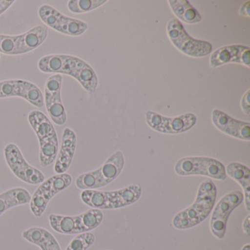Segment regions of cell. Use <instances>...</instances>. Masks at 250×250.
Masks as SVG:
<instances>
[{
  "label": "cell",
  "instance_id": "6da1fadb",
  "mask_svg": "<svg viewBox=\"0 0 250 250\" xmlns=\"http://www.w3.org/2000/svg\"><path fill=\"white\" fill-rule=\"evenodd\" d=\"M38 67L46 74H65L73 77L89 93H94L99 85L94 69L85 61L73 55H46L39 61Z\"/></svg>",
  "mask_w": 250,
  "mask_h": 250
},
{
  "label": "cell",
  "instance_id": "7a4b0ae2",
  "mask_svg": "<svg viewBox=\"0 0 250 250\" xmlns=\"http://www.w3.org/2000/svg\"><path fill=\"white\" fill-rule=\"evenodd\" d=\"M216 185L211 179H206L199 186L194 203L178 212L172 219V225L178 229H187L200 225L209 216L216 201Z\"/></svg>",
  "mask_w": 250,
  "mask_h": 250
},
{
  "label": "cell",
  "instance_id": "3957f363",
  "mask_svg": "<svg viewBox=\"0 0 250 250\" xmlns=\"http://www.w3.org/2000/svg\"><path fill=\"white\" fill-rule=\"evenodd\" d=\"M141 195V186L134 184L114 191L83 190L80 197L89 207L101 210L127 207L138 201Z\"/></svg>",
  "mask_w": 250,
  "mask_h": 250
},
{
  "label": "cell",
  "instance_id": "277c9868",
  "mask_svg": "<svg viewBox=\"0 0 250 250\" xmlns=\"http://www.w3.org/2000/svg\"><path fill=\"white\" fill-rule=\"evenodd\" d=\"M29 124L39 139V162L42 167L52 165L59 151V141L52 121L43 112L33 110L28 114Z\"/></svg>",
  "mask_w": 250,
  "mask_h": 250
},
{
  "label": "cell",
  "instance_id": "5b68a950",
  "mask_svg": "<svg viewBox=\"0 0 250 250\" xmlns=\"http://www.w3.org/2000/svg\"><path fill=\"white\" fill-rule=\"evenodd\" d=\"M124 165V153L117 150L109 156L100 167L79 175L76 180V186L83 190L98 189L106 187L121 175Z\"/></svg>",
  "mask_w": 250,
  "mask_h": 250
},
{
  "label": "cell",
  "instance_id": "8992f818",
  "mask_svg": "<svg viewBox=\"0 0 250 250\" xmlns=\"http://www.w3.org/2000/svg\"><path fill=\"white\" fill-rule=\"evenodd\" d=\"M104 214L99 209L91 208L77 216L50 214L51 228L58 233L74 235L90 232L102 223Z\"/></svg>",
  "mask_w": 250,
  "mask_h": 250
},
{
  "label": "cell",
  "instance_id": "52a82bcc",
  "mask_svg": "<svg viewBox=\"0 0 250 250\" xmlns=\"http://www.w3.org/2000/svg\"><path fill=\"white\" fill-rule=\"evenodd\" d=\"M48 27L38 25L18 36L0 35V53L20 55L35 50L46 41Z\"/></svg>",
  "mask_w": 250,
  "mask_h": 250
},
{
  "label": "cell",
  "instance_id": "ba28073f",
  "mask_svg": "<svg viewBox=\"0 0 250 250\" xmlns=\"http://www.w3.org/2000/svg\"><path fill=\"white\" fill-rule=\"evenodd\" d=\"M174 169L180 176L203 175L218 181L227 178L225 165L217 159L205 156L182 158L176 162Z\"/></svg>",
  "mask_w": 250,
  "mask_h": 250
},
{
  "label": "cell",
  "instance_id": "9c48e42d",
  "mask_svg": "<svg viewBox=\"0 0 250 250\" xmlns=\"http://www.w3.org/2000/svg\"><path fill=\"white\" fill-rule=\"evenodd\" d=\"M167 33L171 43L184 55L192 58H203L211 52L212 45L209 42L191 38L177 19L169 20Z\"/></svg>",
  "mask_w": 250,
  "mask_h": 250
},
{
  "label": "cell",
  "instance_id": "30bf717a",
  "mask_svg": "<svg viewBox=\"0 0 250 250\" xmlns=\"http://www.w3.org/2000/svg\"><path fill=\"white\" fill-rule=\"evenodd\" d=\"M70 174H56L45 179L32 195L30 208L36 217H41L47 208L49 201L55 195L69 187L72 184Z\"/></svg>",
  "mask_w": 250,
  "mask_h": 250
},
{
  "label": "cell",
  "instance_id": "8fae6325",
  "mask_svg": "<svg viewBox=\"0 0 250 250\" xmlns=\"http://www.w3.org/2000/svg\"><path fill=\"white\" fill-rule=\"evenodd\" d=\"M39 16L46 27L65 36L77 37L84 34L88 29V25L84 21L67 17L46 4L39 8Z\"/></svg>",
  "mask_w": 250,
  "mask_h": 250
},
{
  "label": "cell",
  "instance_id": "7c38bea8",
  "mask_svg": "<svg viewBox=\"0 0 250 250\" xmlns=\"http://www.w3.org/2000/svg\"><path fill=\"white\" fill-rule=\"evenodd\" d=\"M4 156L11 172L23 182L30 185H37L46 179L40 169L34 167L27 162L20 147L14 143H9L5 146Z\"/></svg>",
  "mask_w": 250,
  "mask_h": 250
},
{
  "label": "cell",
  "instance_id": "4fadbf2b",
  "mask_svg": "<svg viewBox=\"0 0 250 250\" xmlns=\"http://www.w3.org/2000/svg\"><path fill=\"white\" fill-rule=\"evenodd\" d=\"M146 121L148 126L157 132L166 134H178L187 132L197 123V117L193 113H185L169 118L157 112L147 111Z\"/></svg>",
  "mask_w": 250,
  "mask_h": 250
},
{
  "label": "cell",
  "instance_id": "5bb4252c",
  "mask_svg": "<svg viewBox=\"0 0 250 250\" xmlns=\"http://www.w3.org/2000/svg\"><path fill=\"white\" fill-rule=\"evenodd\" d=\"M243 201L244 194L238 190L229 191L219 200L210 221V231L216 238L222 239L225 237L229 215Z\"/></svg>",
  "mask_w": 250,
  "mask_h": 250
},
{
  "label": "cell",
  "instance_id": "9a60e30c",
  "mask_svg": "<svg viewBox=\"0 0 250 250\" xmlns=\"http://www.w3.org/2000/svg\"><path fill=\"white\" fill-rule=\"evenodd\" d=\"M62 77L53 74L46 80L44 86V104L50 119L58 125H63L67 121V113L62 103Z\"/></svg>",
  "mask_w": 250,
  "mask_h": 250
},
{
  "label": "cell",
  "instance_id": "2e32d148",
  "mask_svg": "<svg viewBox=\"0 0 250 250\" xmlns=\"http://www.w3.org/2000/svg\"><path fill=\"white\" fill-rule=\"evenodd\" d=\"M20 97L37 108L44 106L43 95L38 86L23 80L0 82V99Z\"/></svg>",
  "mask_w": 250,
  "mask_h": 250
},
{
  "label": "cell",
  "instance_id": "e0dca14e",
  "mask_svg": "<svg viewBox=\"0 0 250 250\" xmlns=\"http://www.w3.org/2000/svg\"><path fill=\"white\" fill-rule=\"evenodd\" d=\"M211 119L215 127L224 134L238 140L250 141V123L231 118L218 109L212 111Z\"/></svg>",
  "mask_w": 250,
  "mask_h": 250
},
{
  "label": "cell",
  "instance_id": "ac0fdd59",
  "mask_svg": "<svg viewBox=\"0 0 250 250\" xmlns=\"http://www.w3.org/2000/svg\"><path fill=\"white\" fill-rule=\"evenodd\" d=\"M209 62L213 68L230 62L241 64L250 68V48L242 45H231L219 48L210 55Z\"/></svg>",
  "mask_w": 250,
  "mask_h": 250
},
{
  "label": "cell",
  "instance_id": "d6986e66",
  "mask_svg": "<svg viewBox=\"0 0 250 250\" xmlns=\"http://www.w3.org/2000/svg\"><path fill=\"white\" fill-rule=\"evenodd\" d=\"M77 143V135L74 130L68 127L65 128L62 132L61 148L54 167L57 174L65 173L69 169L75 154Z\"/></svg>",
  "mask_w": 250,
  "mask_h": 250
},
{
  "label": "cell",
  "instance_id": "ffe728a7",
  "mask_svg": "<svg viewBox=\"0 0 250 250\" xmlns=\"http://www.w3.org/2000/svg\"><path fill=\"white\" fill-rule=\"evenodd\" d=\"M22 238L42 250H62L53 234L45 228L33 227L22 232Z\"/></svg>",
  "mask_w": 250,
  "mask_h": 250
},
{
  "label": "cell",
  "instance_id": "44dd1931",
  "mask_svg": "<svg viewBox=\"0 0 250 250\" xmlns=\"http://www.w3.org/2000/svg\"><path fill=\"white\" fill-rule=\"evenodd\" d=\"M226 175L236 181L244 191L246 210L250 211V169L238 162H231L225 167Z\"/></svg>",
  "mask_w": 250,
  "mask_h": 250
},
{
  "label": "cell",
  "instance_id": "7402d4cb",
  "mask_svg": "<svg viewBox=\"0 0 250 250\" xmlns=\"http://www.w3.org/2000/svg\"><path fill=\"white\" fill-rule=\"evenodd\" d=\"M31 194L26 188L15 187L9 188L0 194V216L4 213L17 206L30 203Z\"/></svg>",
  "mask_w": 250,
  "mask_h": 250
},
{
  "label": "cell",
  "instance_id": "603a6c76",
  "mask_svg": "<svg viewBox=\"0 0 250 250\" xmlns=\"http://www.w3.org/2000/svg\"><path fill=\"white\" fill-rule=\"evenodd\" d=\"M168 3L178 20L186 24H197L202 21L201 15L187 0H169Z\"/></svg>",
  "mask_w": 250,
  "mask_h": 250
},
{
  "label": "cell",
  "instance_id": "cb8c5ba5",
  "mask_svg": "<svg viewBox=\"0 0 250 250\" xmlns=\"http://www.w3.org/2000/svg\"><path fill=\"white\" fill-rule=\"evenodd\" d=\"M106 2V0H70L67 6L70 12L81 14L94 11Z\"/></svg>",
  "mask_w": 250,
  "mask_h": 250
},
{
  "label": "cell",
  "instance_id": "d4e9b609",
  "mask_svg": "<svg viewBox=\"0 0 250 250\" xmlns=\"http://www.w3.org/2000/svg\"><path fill=\"white\" fill-rule=\"evenodd\" d=\"M96 241L94 234L90 232L79 234L67 246L65 250H87Z\"/></svg>",
  "mask_w": 250,
  "mask_h": 250
},
{
  "label": "cell",
  "instance_id": "484cf974",
  "mask_svg": "<svg viewBox=\"0 0 250 250\" xmlns=\"http://www.w3.org/2000/svg\"><path fill=\"white\" fill-rule=\"evenodd\" d=\"M250 90H248L243 96L241 102V109H242L243 112L246 115H250Z\"/></svg>",
  "mask_w": 250,
  "mask_h": 250
},
{
  "label": "cell",
  "instance_id": "4316f807",
  "mask_svg": "<svg viewBox=\"0 0 250 250\" xmlns=\"http://www.w3.org/2000/svg\"><path fill=\"white\" fill-rule=\"evenodd\" d=\"M15 0L7 1V0H0V16L6 12L15 2Z\"/></svg>",
  "mask_w": 250,
  "mask_h": 250
},
{
  "label": "cell",
  "instance_id": "83f0119b",
  "mask_svg": "<svg viewBox=\"0 0 250 250\" xmlns=\"http://www.w3.org/2000/svg\"><path fill=\"white\" fill-rule=\"evenodd\" d=\"M239 14L243 17H250V2H244V4L241 5V8L239 9Z\"/></svg>",
  "mask_w": 250,
  "mask_h": 250
},
{
  "label": "cell",
  "instance_id": "f1b7e54d",
  "mask_svg": "<svg viewBox=\"0 0 250 250\" xmlns=\"http://www.w3.org/2000/svg\"><path fill=\"white\" fill-rule=\"evenodd\" d=\"M243 231L247 235H250V215L249 214L247 217L244 219L242 224Z\"/></svg>",
  "mask_w": 250,
  "mask_h": 250
},
{
  "label": "cell",
  "instance_id": "f546056e",
  "mask_svg": "<svg viewBox=\"0 0 250 250\" xmlns=\"http://www.w3.org/2000/svg\"><path fill=\"white\" fill-rule=\"evenodd\" d=\"M241 250H250V244H247L243 246L242 248H241Z\"/></svg>",
  "mask_w": 250,
  "mask_h": 250
},
{
  "label": "cell",
  "instance_id": "4dcf8cb0",
  "mask_svg": "<svg viewBox=\"0 0 250 250\" xmlns=\"http://www.w3.org/2000/svg\"><path fill=\"white\" fill-rule=\"evenodd\" d=\"M0 58H1V56H0Z\"/></svg>",
  "mask_w": 250,
  "mask_h": 250
}]
</instances>
